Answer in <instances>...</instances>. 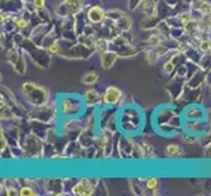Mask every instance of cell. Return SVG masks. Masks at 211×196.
Returning a JSON list of instances; mask_svg holds the SVG:
<instances>
[{
	"mask_svg": "<svg viewBox=\"0 0 211 196\" xmlns=\"http://www.w3.org/2000/svg\"><path fill=\"white\" fill-rule=\"evenodd\" d=\"M87 104L83 96L61 94L58 98V111L64 118H80L87 110Z\"/></svg>",
	"mask_w": 211,
	"mask_h": 196,
	"instance_id": "cell-1",
	"label": "cell"
},
{
	"mask_svg": "<svg viewBox=\"0 0 211 196\" xmlns=\"http://www.w3.org/2000/svg\"><path fill=\"white\" fill-rule=\"evenodd\" d=\"M21 93L25 101L32 107H42L50 102V92L47 88L33 81H26L21 85Z\"/></svg>",
	"mask_w": 211,
	"mask_h": 196,
	"instance_id": "cell-2",
	"label": "cell"
},
{
	"mask_svg": "<svg viewBox=\"0 0 211 196\" xmlns=\"http://www.w3.org/2000/svg\"><path fill=\"white\" fill-rule=\"evenodd\" d=\"M140 111L138 109H135L134 106H125L121 110L119 116L117 118V123H119L121 130L125 132L126 135H132L135 132H138L140 130Z\"/></svg>",
	"mask_w": 211,
	"mask_h": 196,
	"instance_id": "cell-3",
	"label": "cell"
},
{
	"mask_svg": "<svg viewBox=\"0 0 211 196\" xmlns=\"http://www.w3.org/2000/svg\"><path fill=\"white\" fill-rule=\"evenodd\" d=\"M7 62H9V64L12 66L13 71L17 75L24 76L26 73V60H25V51L21 47H18L17 45L12 47L9 51H7L6 55Z\"/></svg>",
	"mask_w": 211,
	"mask_h": 196,
	"instance_id": "cell-4",
	"label": "cell"
},
{
	"mask_svg": "<svg viewBox=\"0 0 211 196\" xmlns=\"http://www.w3.org/2000/svg\"><path fill=\"white\" fill-rule=\"evenodd\" d=\"M40 137H38L34 132L25 135L20 141V149L22 150V153L28 157H42V146L40 143Z\"/></svg>",
	"mask_w": 211,
	"mask_h": 196,
	"instance_id": "cell-5",
	"label": "cell"
},
{
	"mask_svg": "<svg viewBox=\"0 0 211 196\" xmlns=\"http://www.w3.org/2000/svg\"><path fill=\"white\" fill-rule=\"evenodd\" d=\"M101 96H102L101 105L106 106L107 109H109V107H115L117 105H119L121 102L125 100L122 89L115 85H109L107 88H105V90L102 92Z\"/></svg>",
	"mask_w": 211,
	"mask_h": 196,
	"instance_id": "cell-6",
	"label": "cell"
},
{
	"mask_svg": "<svg viewBox=\"0 0 211 196\" xmlns=\"http://www.w3.org/2000/svg\"><path fill=\"white\" fill-rule=\"evenodd\" d=\"M97 183H99V179L93 182L89 178H83L71 187V194L77 196H92L96 192Z\"/></svg>",
	"mask_w": 211,
	"mask_h": 196,
	"instance_id": "cell-7",
	"label": "cell"
},
{
	"mask_svg": "<svg viewBox=\"0 0 211 196\" xmlns=\"http://www.w3.org/2000/svg\"><path fill=\"white\" fill-rule=\"evenodd\" d=\"M85 17L91 25H101L104 21H106V12L101 6H92L88 8Z\"/></svg>",
	"mask_w": 211,
	"mask_h": 196,
	"instance_id": "cell-8",
	"label": "cell"
},
{
	"mask_svg": "<svg viewBox=\"0 0 211 196\" xmlns=\"http://www.w3.org/2000/svg\"><path fill=\"white\" fill-rule=\"evenodd\" d=\"M184 120H206V110L202 106L198 105H190L182 111Z\"/></svg>",
	"mask_w": 211,
	"mask_h": 196,
	"instance_id": "cell-9",
	"label": "cell"
},
{
	"mask_svg": "<svg viewBox=\"0 0 211 196\" xmlns=\"http://www.w3.org/2000/svg\"><path fill=\"white\" fill-rule=\"evenodd\" d=\"M83 98H84L85 104L88 107H95L97 104H102V96L99 93V90L95 88H89L83 93Z\"/></svg>",
	"mask_w": 211,
	"mask_h": 196,
	"instance_id": "cell-10",
	"label": "cell"
},
{
	"mask_svg": "<svg viewBox=\"0 0 211 196\" xmlns=\"http://www.w3.org/2000/svg\"><path fill=\"white\" fill-rule=\"evenodd\" d=\"M119 58V55L117 54L114 50H109L106 51L104 54H101L100 55V64H101V68L102 70H110V68H113V66L115 64L117 59Z\"/></svg>",
	"mask_w": 211,
	"mask_h": 196,
	"instance_id": "cell-11",
	"label": "cell"
},
{
	"mask_svg": "<svg viewBox=\"0 0 211 196\" xmlns=\"http://www.w3.org/2000/svg\"><path fill=\"white\" fill-rule=\"evenodd\" d=\"M159 24H160V18L158 13L144 14V17L140 21V29L142 30H154V29H158Z\"/></svg>",
	"mask_w": 211,
	"mask_h": 196,
	"instance_id": "cell-12",
	"label": "cell"
},
{
	"mask_svg": "<svg viewBox=\"0 0 211 196\" xmlns=\"http://www.w3.org/2000/svg\"><path fill=\"white\" fill-rule=\"evenodd\" d=\"M63 2H64L68 11H70L71 17H76L80 13H83V9H84L85 6L84 0H63Z\"/></svg>",
	"mask_w": 211,
	"mask_h": 196,
	"instance_id": "cell-13",
	"label": "cell"
},
{
	"mask_svg": "<svg viewBox=\"0 0 211 196\" xmlns=\"http://www.w3.org/2000/svg\"><path fill=\"white\" fill-rule=\"evenodd\" d=\"M191 8L201 13L202 17H206L211 13V2H209V0H193Z\"/></svg>",
	"mask_w": 211,
	"mask_h": 196,
	"instance_id": "cell-14",
	"label": "cell"
},
{
	"mask_svg": "<svg viewBox=\"0 0 211 196\" xmlns=\"http://www.w3.org/2000/svg\"><path fill=\"white\" fill-rule=\"evenodd\" d=\"M136 9L140 11L143 14L158 13V3H156L155 0H142Z\"/></svg>",
	"mask_w": 211,
	"mask_h": 196,
	"instance_id": "cell-15",
	"label": "cell"
},
{
	"mask_svg": "<svg viewBox=\"0 0 211 196\" xmlns=\"http://www.w3.org/2000/svg\"><path fill=\"white\" fill-rule=\"evenodd\" d=\"M165 38L166 37L164 36V34H161L159 30L158 32H152L146 38V45L148 46V47H156V46L161 45V43L164 42Z\"/></svg>",
	"mask_w": 211,
	"mask_h": 196,
	"instance_id": "cell-16",
	"label": "cell"
},
{
	"mask_svg": "<svg viewBox=\"0 0 211 196\" xmlns=\"http://www.w3.org/2000/svg\"><path fill=\"white\" fill-rule=\"evenodd\" d=\"M115 26L119 29L122 33H127L132 29V18L127 13H125L122 17H119L117 21H114Z\"/></svg>",
	"mask_w": 211,
	"mask_h": 196,
	"instance_id": "cell-17",
	"label": "cell"
},
{
	"mask_svg": "<svg viewBox=\"0 0 211 196\" xmlns=\"http://www.w3.org/2000/svg\"><path fill=\"white\" fill-rule=\"evenodd\" d=\"M164 153L168 158H178V157L184 156V150L178 144H168L165 146Z\"/></svg>",
	"mask_w": 211,
	"mask_h": 196,
	"instance_id": "cell-18",
	"label": "cell"
},
{
	"mask_svg": "<svg viewBox=\"0 0 211 196\" xmlns=\"http://www.w3.org/2000/svg\"><path fill=\"white\" fill-rule=\"evenodd\" d=\"M99 72L96 71H87L83 73L81 76V84L83 85H88V86H92L95 85L97 81H99Z\"/></svg>",
	"mask_w": 211,
	"mask_h": 196,
	"instance_id": "cell-19",
	"label": "cell"
},
{
	"mask_svg": "<svg viewBox=\"0 0 211 196\" xmlns=\"http://www.w3.org/2000/svg\"><path fill=\"white\" fill-rule=\"evenodd\" d=\"M176 17H177L180 25L182 28H186L189 25V24H191L194 21V16H193V12L191 11H184V12H180L176 14Z\"/></svg>",
	"mask_w": 211,
	"mask_h": 196,
	"instance_id": "cell-20",
	"label": "cell"
},
{
	"mask_svg": "<svg viewBox=\"0 0 211 196\" xmlns=\"http://www.w3.org/2000/svg\"><path fill=\"white\" fill-rule=\"evenodd\" d=\"M95 50H96V52H99L100 55L106 51H109L110 50V39H107L106 37H99L96 45H95Z\"/></svg>",
	"mask_w": 211,
	"mask_h": 196,
	"instance_id": "cell-21",
	"label": "cell"
},
{
	"mask_svg": "<svg viewBox=\"0 0 211 196\" xmlns=\"http://www.w3.org/2000/svg\"><path fill=\"white\" fill-rule=\"evenodd\" d=\"M144 58H146V62L148 63L150 66H155V64H158V62H159V54L156 52L155 50V47H148V48H146L144 50Z\"/></svg>",
	"mask_w": 211,
	"mask_h": 196,
	"instance_id": "cell-22",
	"label": "cell"
},
{
	"mask_svg": "<svg viewBox=\"0 0 211 196\" xmlns=\"http://www.w3.org/2000/svg\"><path fill=\"white\" fill-rule=\"evenodd\" d=\"M146 182V188L150 191L151 195H159V179L150 176V178L144 179Z\"/></svg>",
	"mask_w": 211,
	"mask_h": 196,
	"instance_id": "cell-23",
	"label": "cell"
},
{
	"mask_svg": "<svg viewBox=\"0 0 211 196\" xmlns=\"http://www.w3.org/2000/svg\"><path fill=\"white\" fill-rule=\"evenodd\" d=\"M55 14H57L58 17H61L62 20L63 18H67V17H71L70 16V11H68V8H67V6L64 4V2L59 3L57 6V8H55Z\"/></svg>",
	"mask_w": 211,
	"mask_h": 196,
	"instance_id": "cell-24",
	"label": "cell"
},
{
	"mask_svg": "<svg viewBox=\"0 0 211 196\" xmlns=\"http://www.w3.org/2000/svg\"><path fill=\"white\" fill-rule=\"evenodd\" d=\"M13 24L17 29H21V30L29 26V21L24 16H13Z\"/></svg>",
	"mask_w": 211,
	"mask_h": 196,
	"instance_id": "cell-25",
	"label": "cell"
},
{
	"mask_svg": "<svg viewBox=\"0 0 211 196\" xmlns=\"http://www.w3.org/2000/svg\"><path fill=\"white\" fill-rule=\"evenodd\" d=\"M176 68H177V66H176V63L172 60V58H169L166 62L163 63V66H161V70H163V72L165 73V75H170L172 72H173Z\"/></svg>",
	"mask_w": 211,
	"mask_h": 196,
	"instance_id": "cell-26",
	"label": "cell"
},
{
	"mask_svg": "<svg viewBox=\"0 0 211 196\" xmlns=\"http://www.w3.org/2000/svg\"><path fill=\"white\" fill-rule=\"evenodd\" d=\"M18 195L20 196H36V195H38V192L32 187V186L26 184V186L18 187Z\"/></svg>",
	"mask_w": 211,
	"mask_h": 196,
	"instance_id": "cell-27",
	"label": "cell"
},
{
	"mask_svg": "<svg viewBox=\"0 0 211 196\" xmlns=\"http://www.w3.org/2000/svg\"><path fill=\"white\" fill-rule=\"evenodd\" d=\"M37 17L40 18L41 22H47V24L51 22V14L49 13V11H47L46 8L38 9V11H37Z\"/></svg>",
	"mask_w": 211,
	"mask_h": 196,
	"instance_id": "cell-28",
	"label": "cell"
},
{
	"mask_svg": "<svg viewBox=\"0 0 211 196\" xmlns=\"http://www.w3.org/2000/svg\"><path fill=\"white\" fill-rule=\"evenodd\" d=\"M142 145H143V150H144V157H148V156H150V158H154V157H156L155 149H154V146H152L151 144H148V143H143Z\"/></svg>",
	"mask_w": 211,
	"mask_h": 196,
	"instance_id": "cell-29",
	"label": "cell"
},
{
	"mask_svg": "<svg viewBox=\"0 0 211 196\" xmlns=\"http://www.w3.org/2000/svg\"><path fill=\"white\" fill-rule=\"evenodd\" d=\"M0 145H2V154H4V152L8 150V139L3 131L0 134Z\"/></svg>",
	"mask_w": 211,
	"mask_h": 196,
	"instance_id": "cell-30",
	"label": "cell"
},
{
	"mask_svg": "<svg viewBox=\"0 0 211 196\" xmlns=\"http://www.w3.org/2000/svg\"><path fill=\"white\" fill-rule=\"evenodd\" d=\"M155 50H156V52H158V54H159V56H160V58H163V56H165V55H166V54H168V52H169V48H168V47H166V46L164 45V43H161V45H159V46H156V47H155Z\"/></svg>",
	"mask_w": 211,
	"mask_h": 196,
	"instance_id": "cell-31",
	"label": "cell"
},
{
	"mask_svg": "<svg viewBox=\"0 0 211 196\" xmlns=\"http://www.w3.org/2000/svg\"><path fill=\"white\" fill-rule=\"evenodd\" d=\"M32 4H33V7L34 9H43L46 7V0H32Z\"/></svg>",
	"mask_w": 211,
	"mask_h": 196,
	"instance_id": "cell-32",
	"label": "cell"
},
{
	"mask_svg": "<svg viewBox=\"0 0 211 196\" xmlns=\"http://www.w3.org/2000/svg\"><path fill=\"white\" fill-rule=\"evenodd\" d=\"M4 194L8 195V196L18 195V188H16L14 186H9V187H6V188H4Z\"/></svg>",
	"mask_w": 211,
	"mask_h": 196,
	"instance_id": "cell-33",
	"label": "cell"
},
{
	"mask_svg": "<svg viewBox=\"0 0 211 196\" xmlns=\"http://www.w3.org/2000/svg\"><path fill=\"white\" fill-rule=\"evenodd\" d=\"M142 0H129V7L131 11H135L136 8H138V6L140 4Z\"/></svg>",
	"mask_w": 211,
	"mask_h": 196,
	"instance_id": "cell-34",
	"label": "cell"
},
{
	"mask_svg": "<svg viewBox=\"0 0 211 196\" xmlns=\"http://www.w3.org/2000/svg\"><path fill=\"white\" fill-rule=\"evenodd\" d=\"M164 3H166L168 4L169 7H172V8H174L177 4H180V3H182V0H164Z\"/></svg>",
	"mask_w": 211,
	"mask_h": 196,
	"instance_id": "cell-35",
	"label": "cell"
},
{
	"mask_svg": "<svg viewBox=\"0 0 211 196\" xmlns=\"http://www.w3.org/2000/svg\"><path fill=\"white\" fill-rule=\"evenodd\" d=\"M210 48H211V39H210Z\"/></svg>",
	"mask_w": 211,
	"mask_h": 196,
	"instance_id": "cell-36",
	"label": "cell"
}]
</instances>
